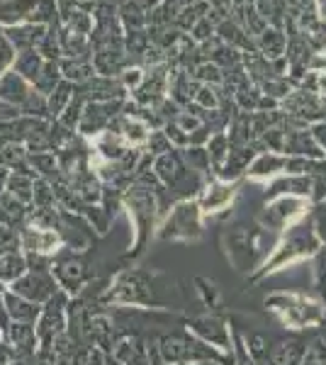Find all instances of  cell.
Here are the masks:
<instances>
[{
    "label": "cell",
    "mask_w": 326,
    "mask_h": 365,
    "mask_svg": "<svg viewBox=\"0 0 326 365\" xmlns=\"http://www.w3.org/2000/svg\"><path fill=\"white\" fill-rule=\"evenodd\" d=\"M307 344H310V341L297 339V336L272 341L270 351H268V358H265L263 365H302Z\"/></svg>",
    "instance_id": "13"
},
{
    "label": "cell",
    "mask_w": 326,
    "mask_h": 365,
    "mask_svg": "<svg viewBox=\"0 0 326 365\" xmlns=\"http://www.w3.org/2000/svg\"><path fill=\"white\" fill-rule=\"evenodd\" d=\"M17 239H20V249L25 251V256L39 258V261H51V258H56L58 253L66 249L61 232L56 227H46L32 220H27L20 227Z\"/></svg>",
    "instance_id": "7"
},
{
    "label": "cell",
    "mask_w": 326,
    "mask_h": 365,
    "mask_svg": "<svg viewBox=\"0 0 326 365\" xmlns=\"http://www.w3.org/2000/svg\"><path fill=\"white\" fill-rule=\"evenodd\" d=\"M49 273L54 275L58 290L66 292V295H81V290L91 280L88 263L83 261L78 253H71L66 249L49 261Z\"/></svg>",
    "instance_id": "8"
},
{
    "label": "cell",
    "mask_w": 326,
    "mask_h": 365,
    "mask_svg": "<svg viewBox=\"0 0 326 365\" xmlns=\"http://www.w3.org/2000/svg\"><path fill=\"white\" fill-rule=\"evenodd\" d=\"M236 195H239V180H222V178H212L203 185V190L198 192V205L203 217H215L222 212L231 210Z\"/></svg>",
    "instance_id": "11"
},
{
    "label": "cell",
    "mask_w": 326,
    "mask_h": 365,
    "mask_svg": "<svg viewBox=\"0 0 326 365\" xmlns=\"http://www.w3.org/2000/svg\"><path fill=\"white\" fill-rule=\"evenodd\" d=\"M44 63H46L44 56H41L37 49H27V51H17L13 68L22 76V78H27L29 83L34 86V81H37V76L41 73Z\"/></svg>",
    "instance_id": "21"
},
{
    "label": "cell",
    "mask_w": 326,
    "mask_h": 365,
    "mask_svg": "<svg viewBox=\"0 0 326 365\" xmlns=\"http://www.w3.org/2000/svg\"><path fill=\"white\" fill-rule=\"evenodd\" d=\"M207 3H210V0H207Z\"/></svg>",
    "instance_id": "36"
},
{
    "label": "cell",
    "mask_w": 326,
    "mask_h": 365,
    "mask_svg": "<svg viewBox=\"0 0 326 365\" xmlns=\"http://www.w3.org/2000/svg\"><path fill=\"white\" fill-rule=\"evenodd\" d=\"M15 56H17L15 46L10 44L8 34H5V29L0 27V76H3L5 71H10V68H13Z\"/></svg>",
    "instance_id": "29"
},
{
    "label": "cell",
    "mask_w": 326,
    "mask_h": 365,
    "mask_svg": "<svg viewBox=\"0 0 326 365\" xmlns=\"http://www.w3.org/2000/svg\"><path fill=\"white\" fill-rule=\"evenodd\" d=\"M163 134H165V139L170 141V146H173V149L183 151V149H188V146H190V134L183 132V129L178 127V122H165Z\"/></svg>",
    "instance_id": "28"
},
{
    "label": "cell",
    "mask_w": 326,
    "mask_h": 365,
    "mask_svg": "<svg viewBox=\"0 0 326 365\" xmlns=\"http://www.w3.org/2000/svg\"><path fill=\"white\" fill-rule=\"evenodd\" d=\"M185 331H190L193 336L205 341L207 346H212V349L224 353V356H231V349H234L231 327L224 317L215 314V312H207V314H200V317H188Z\"/></svg>",
    "instance_id": "9"
},
{
    "label": "cell",
    "mask_w": 326,
    "mask_h": 365,
    "mask_svg": "<svg viewBox=\"0 0 326 365\" xmlns=\"http://www.w3.org/2000/svg\"><path fill=\"white\" fill-rule=\"evenodd\" d=\"M314 210L312 197H302V195H275L268 197V202L260 207L256 215V222L263 229H268L275 237L285 234L290 227L300 225V222L310 220Z\"/></svg>",
    "instance_id": "6"
},
{
    "label": "cell",
    "mask_w": 326,
    "mask_h": 365,
    "mask_svg": "<svg viewBox=\"0 0 326 365\" xmlns=\"http://www.w3.org/2000/svg\"><path fill=\"white\" fill-rule=\"evenodd\" d=\"M29 270V261L22 249L3 251L0 253V285L10 287Z\"/></svg>",
    "instance_id": "16"
},
{
    "label": "cell",
    "mask_w": 326,
    "mask_h": 365,
    "mask_svg": "<svg viewBox=\"0 0 326 365\" xmlns=\"http://www.w3.org/2000/svg\"><path fill=\"white\" fill-rule=\"evenodd\" d=\"M132 3L136 5V8L144 10V13H151V10L156 8V5H161L163 0H132Z\"/></svg>",
    "instance_id": "33"
},
{
    "label": "cell",
    "mask_w": 326,
    "mask_h": 365,
    "mask_svg": "<svg viewBox=\"0 0 326 365\" xmlns=\"http://www.w3.org/2000/svg\"><path fill=\"white\" fill-rule=\"evenodd\" d=\"M34 182H37V175L32 173V168L27 170H10L8 180H5V192H10L15 200H20L22 205L32 207L34 200Z\"/></svg>",
    "instance_id": "18"
},
{
    "label": "cell",
    "mask_w": 326,
    "mask_h": 365,
    "mask_svg": "<svg viewBox=\"0 0 326 365\" xmlns=\"http://www.w3.org/2000/svg\"><path fill=\"white\" fill-rule=\"evenodd\" d=\"M310 134H312L314 144H317L322 151H326V122H314Z\"/></svg>",
    "instance_id": "30"
},
{
    "label": "cell",
    "mask_w": 326,
    "mask_h": 365,
    "mask_svg": "<svg viewBox=\"0 0 326 365\" xmlns=\"http://www.w3.org/2000/svg\"><path fill=\"white\" fill-rule=\"evenodd\" d=\"M5 334H8V331H5V327H3V324H0V341L5 339Z\"/></svg>",
    "instance_id": "35"
},
{
    "label": "cell",
    "mask_w": 326,
    "mask_h": 365,
    "mask_svg": "<svg viewBox=\"0 0 326 365\" xmlns=\"http://www.w3.org/2000/svg\"><path fill=\"white\" fill-rule=\"evenodd\" d=\"M322 239H319L314 222H300V225L290 227L285 234L277 237V244L272 246V251L268 253L260 268L251 275V282L263 280L268 275H275L280 270H287L292 266H297L302 261H310V258L322 249Z\"/></svg>",
    "instance_id": "1"
},
{
    "label": "cell",
    "mask_w": 326,
    "mask_h": 365,
    "mask_svg": "<svg viewBox=\"0 0 326 365\" xmlns=\"http://www.w3.org/2000/svg\"><path fill=\"white\" fill-rule=\"evenodd\" d=\"M3 304H5V312H8L10 324H37L41 314L39 304L29 302V299L15 295V292H10V290L3 292Z\"/></svg>",
    "instance_id": "15"
},
{
    "label": "cell",
    "mask_w": 326,
    "mask_h": 365,
    "mask_svg": "<svg viewBox=\"0 0 326 365\" xmlns=\"http://www.w3.org/2000/svg\"><path fill=\"white\" fill-rule=\"evenodd\" d=\"M314 229H317L319 239H322V244L326 246V212H319V215H314Z\"/></svg>",
    "instance_id": "32"
},
{
    "label": "cell",
    "mask_w": 326,
    "mask_h": 365,
    "mask_svg": "<svg viewBox=\"0 0 326 365\" xmlns=\"http://www.w3.org/2000/svg\"><path fill=\"white\" fill-rule=\"evenodd\" d=\"M5 34H8L10 44L15 46V51H27V49H37L39 42L44 39L46 29L41 25H32V22H25V25H15V27H3Z\"/></svg>",
    "instance_id": "17"
},
{
    "label": "cell",
    "mask_w": 326,
    "mask_h": 365,
    "mask_svg": "<svg viewBox=\"0 0 326 365\" xmlns=\"http://www.w3.org/2000/svg\"><path fill=\"white\" fill-rule=\"evenodd\" d=\"M205 149H207V158H210V168L217 178V175L222 173L224 163H227V158H229V151H231L229 134L227 132H215L210 137V141L205 144Z\"/></svg>",
    "instance_id": "20"
},
{
    "label": "cell",
    "mask_w": 326,
    "mask_h": 365,
    "mask_svg": "<svg viewBox=\"0 0 326 365\" xmlns=\"http://www.w3.org/2000/svg\"><path fill=\"white\" fill-rule=\"evenodd\" d=\"M39 0H0V27H15L34 22Z\"/></svg>",
    "instance_id": "14"
},
{
    "label": "cell",
    "mask_w": 326,
    "mask_h": 365,
    "mask_svg": "<svg viewBox=\"0 0 326 365\" xmlns=\"http://www.w3.org/2000/svg\"><path fill=\"white\" fill-rule=\"evenodd\" d=\"M151 173L156 175V180L161 182L170 200H175V202L178 200L198 197V192L203 190V185L207 182L205 175H200L198 170L188 166L180 149H170L153 158Z\"/></svg>",
    "instance_id": "4"
},
{
    "label": "cell",
    "mask_w": 326,
    "mask_h": 365,
    "mask_svg": "<svg viewBox=\"0 0 326 365\" xmlns=\"http://www.w3.org/2000/svg\"><path fill=\"white\" fill-rule=\"evenodd\" d=\"M287 173V156L285 154H275V151H258L253 156L251 166H248L246 180H253V182H272L275 178Z\"/></svg>",
    "instance_id": "12"
},
{
    "label": "cell",
    "mask_w": 326,
    "mask_h": 365,
    "mask_svg": "<svg viewBox=\"0 0 326 365\" xmlns=\"http://www.w3.org/2000/svg\"><path fill=\"white\" fill-rule=\"evenodd\" d=\"M61 81H63V76H61V66H58V61H46L44 68H41V73L37 76V81H34V88H37L44 98H49Z\"/></svg>",
    "instance_id": "23"
},
{
    "label": "cell",
    "mask_w": 326,
    "mask_h": 365,
    "mask_svg": "<svg viewBox=\"0 0 326 365\" xmlns=\"http://www.w3.org/2000/svg\"><path fill=\"white\" fill-rule=\"evenodd\" d=\"M195 292L203 299L207 309H219L222 307V290L207 278H195Z\"/></svg>",
    "instance_id": "25"
},
{
    "label": "cell",
    "mask_w": 326,
    "mask_h": 365,
    "mask_svg": "<svg viewBox=\"0 0 326 365\" xmlns=\"http://www.w3.org/2000/svg\"><path fill=\"white\" fill-rule=\"evenodd\" d=\"M272 232L263 229L258 222H234V225L224 227L222 234V244L227 251L229 263L234 266L239 273H256L260 268V263L268 258V253L272 251L275 241H268Z\"/></svg>",
    "instance_id": "2"
},
{
    "label": "cell",
    "mask_w": 326,
    "mask_h": 365,
    "mask_svg": "<svg viewBox=\"0 0 326 365\" xmlns=\"http://www.w3.org/2000/svg\"><path fill=\"white\" fill-rule=\"evenodd\" d=\"M117 78H120V83H122L124 91H127L129 96H132V93L139 91L141 83L146 81V68L139 66V63H129V66L124 68L122 73L117 76Z\"/></svg>",
    "instance_id": "26"
},
{
    "label": "cell",
    "mask_w": 326,
    "mask_h": 365,
    "mask_svg": "<svg viewBox=\"0 0 326 365\" xmlns=\"http://www.w3.org/2000/svg\"><path fill=\"white\" fill-rule=\"evenodd\" d=\"M193 365H224V363H217V361H200V363H193Z\"/></svg>",
    "instance_id": "34"
},
{
    "label": "cell",
    "mask_w": 326,
    "mask_h": 365,
    "mask_svg": "<svg viewBox=\"0 0 326 365\" xmlns=\"http://www.w3.org/2000/svg\"><path fill=\"white\" fill-rule=\"evenodd\" d=\"M263 307L290 331H312L326 324V302L307 292L275 290L263 297Z\"/></svg>",
    "instance_id": "3"
},
{
    "label": "cell",
    "mask_w": 326,
    "mask_h": 365,
    "mask_svg": "<svg viewBox=\"0 0 326 365\" xmlns=\"http://www.w3.org/2000/svg\"><path fill=\"white\" fill-rule=\"evenodd\" d=\"M73 96H76V86L63 78L61 83L54 88V93L46 98V113H49V120H58L63 110L68 108V103Z\"/></svg>",
    "instance_id": "22"
},
{
    "label": "cell",
    "mask_w": 326,
    "mask_h": 365,
    "mask_svg": "<svg viewBox=\"0 0 326 365\" xmlns=\"http://www.w3.org/2000/svg\"><path fill=\"white\" fill-rule=\"evenodd\" d=\"M205 217L195 197L178 200L158 220L153 239L158 241H198L203 239Z\"/></svg>",
    "instance_id": "5"
},
{
    "label": "cell",
    "mask_w": 326,
    "mask_h": 365,
    "mask_svg": "<svg viewBox=\"0 0 326 365\" xmlns=\"http://www.w3.org/2000/svg\"><path fill=\"white\" fill-rule=\"evenodd\" d=\"M8 290L29 299V302L39 304V307H44L56 292H61L54 280V275L49 273V263H46V266H39V268H29L20 280L8 287Z\"/></svg>",
    "instance_id": "10"
},
{
    "label": "cell",
    "mask_w": 326,
    "mask_h": 365,
    "mask_svg": "<svg viewBox=\"0 0 326 365\" xmlns=\"http://www.w3.org/2000/svg\"><path fill=\"white\" fill-rule=\"evenodd\" d=\"M312 263V285L314 295L322 297L326 302V246H322L314 256L310 258Z\"/></svg>",
    "instance_id": "24"
},
{
    "label": "cell",
    "mask_w": 326,
    "mask_h": 365,
    "mask_svg": "<svg viewBox=\"0 0 326 365\" xmlns=\"http://www.w3.org/2000/svg\"><path fill=\"white\" fill-rule=\"evenodd\" d=\"M302 365H326V331L314 336L310 344H307Z\"/></svg>",
    "instance_id": "27"
},
{
    "label": "cell",
    "mask_w": 326,
    "mask_h": 365,
    "mask_svg": "<svg viewBox=\"0 0 326 365\" xmlns=\"http://www.w3.org/2000/svg\"><path fill=\"white\" fill-rule=\"evenodd\" d=\"M58 66H61V76L71 81L73 86H83L93 78L96 66H93V58H58Z\"/></svg>",
    "instance_id": "19"
},
{
    "label": "cell",
    "mask_w": 326,
    "mask_h": 365,
    "mask_svg": "<svg viewBox=\"0 0 326 365\" xmlns=\"http://www.w3.org/2000/svg\"><path fill=\"white\" fill-rule=\"evenodd\" d=\"M17 358V353L13 349V344L10 341H0V365H13V361Z\"/></svg>",
    "instance_id": "31"
}]
</instances>
